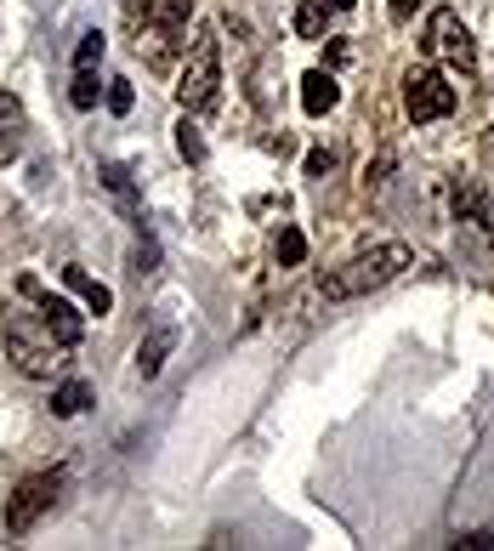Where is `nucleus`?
I'll list each match as a JSON object with an SVG mask.
<instances>
[{
  "label": "nucleus",
  "instance_id": "nucleus-1",
  "mask_svg": "<svg viewBox=\"0 0 494 551\" xmlns=\"http://www.w3.org/2000/svg\"><path fill=\"white\" fill-rule=\"evenodd\" d=\"M409 262H415V250L409 245H375V250H364V256H353L347 267L324 273V285L318 290H324L330 302H353V296H370V290L392 285Z\"/></svg>",
  "mask_w": 494,
  "mask_h": 551
},
{
  "label": "nucleus",
  "instance_id": "nucleus-2",
  "mask_svg": "<svg viewBox=\"0 0 494 551\" xmlns=\"http://www.w3.org/2000/svg\"><path fill=\"white\" fill-rule=\"evenodd\" d=\"M216 86H222V46H216V35L205 29V35L188 46V63H182V80H177V97L182 108H211L216 103Z\"/></svg>",
  "mask_w": 494,
  "mask_h": 551
},
{
  "label": "nucleus",
  "instance_id": "nucleus-3",
  "mask_svg": "<svg viewBox=\"0 0 494 551\" xmlns=\"http://www.w3.org/2000/svg\"><path fill=\"white\" fill-rule=\"evenodd\" d=\"M57 495H63V472H35V478H23L18 489L6 495V529L29 534L40 517L57 506Z\"/></svg>",
  "mask_w": 494,
  "mask_h": 551
},
{
  "label": "nucleus",
  "instance_id": "nucleus-4",
  "mask_svg": "<svg viewBox=\"0 0 494 551\" xmlns=\"http://www.w3.org/2000/svg\"><path fill=\"white\" fill-rule=\"evenodd\" d=\"M404 108H409V120H415V125L455 114V86H449V74H443V69H409Z\"/></svg>",
  "mask_w": 494,
  "mask_h": 551
},
{
  "label": "nucleus",
  "instance_id": "nucleus-5",
  "mask_svg": "<svg viewBox=\"0 0 494 551\" xmlns=\"http://www.w3.org/2000/svg\"><path fill=\"white\" fill-rule=\"evenodd\" d=\"M426 52L432 57H443L449 69H460V74H472L477 69V40H472V29L443 6V12H432V23H426Z\"/></svg>",
  "mask_w": 494,
  "mask_h": 551
},
{
  "label": "nucleus",
  "instance_id": "nucleus-6",
  "mask_svg": "<svg viewBox=\"0 0 494 551\" xmlns=\"http://www.w3.org/2000/svg\"><path fill=\"white\" fill-rule=\"evenodd\" d=\"M18 290L40 302V319H46V330H52L57 347H80V341H86V319H80L63 296H46V290H40V279H29V273L18 279Z\"/></svg>",
  "mask_w": 494,
  "mask_h": 551
},
{
  "label": "nucleus",
  "instance_id": "nucleus-7",
  "mask_svg": "<svg viewBox=\"0 0 494 551\" xmlns=\"http://www.w3.org/2000/svg\"><path fill=\"white\" fill-rule=\"evenodd\" d=\"M6 353L18 358V370L23 375H52V347H40L35 336H29V330H23V324H6Z\"/></svg>",
  "mask_w": 494,
  "mask_h": 551
},
{
  "label": "nucleus",
  "instance_id": "nucleus-8",
  "mask_svg": "<svg viewBox=\"0 0 494 551\" xmlns=\"http://www.w3.org/2000/svg\"><path fill=\"white\" fill-rule=\"evenodd\" d=\"M23 131H29L23 97L18 91H0V160H18L23 154Z\"/></svg>",
  "mask_w": 494,
  "mask_h": 551
},
{
  "label": "nucleus",
  "instance_id": "nucleus-9",
  "mask_svg": "<svg viewBox=\"0 0 494 551\" xmlns=\"http://www.w3.org/2000/svg\"><path fill=\"white\" fill-rule=\"evenodd\" d=\"M336 103H341V86H336V74L330 69L301 74V108H307V114H330Z\"/></svg>",
  "mask_w": 494,
  "mask_h": 551
},
{
  "label": "nucleus",
  "instance_id": "nucleus-10",
  "mask_svg": "<svg viewBox=\"0 0 494 551\" xmlns=\"http://www.w3.org/2000/svg\"><path fill=\"white\" fill-rule=\"evenodd\" d=\"M63 285H69L74 296H80V302H86L91 313H97V319H103V313H114V290H108V285H97V279H91L86 267H63Z\"/></svg>",
  "mask_w": 494,
  "mask_h": 551
},
{
  "label": "nucleus",
  "instance_id": "nucleus-11",
  "mask_svg": "<svg viewBox=\"0 0 494 551\" xmlns=\"http://www.w3.org/2000/svg\"><path fill=\"white\" fill-rule=\"evenodd\" d=\"M171 347H177V330H171V324H159L154 336L142 341V347H137V375H142V381H148V375H159V364H165V353H171Z\"/></svg>",
  "mask_w": 494,
  "mask_h": 551
},
{
  "label": "nucleus",
  "instance_id": "nucleus-12",
  "mask_svg": "<svg viewBox=\"0 0 494 551\" xmlns=\"http://www.w3.org/2000/svg\"><path fill=\"white\" fill-rule=\"evenodd\" d=\"M86 409H91L86 381H63V387L52 392V415H63V421H69V415H86Z\"/></svg>",
  "mask_w": 494,
  "mask_h": 551
},
{
  "label": "nucleus",
  "instance_id": "nucleus-13",
  "mask_svg": "<svg viewBox=\"0 0 494 551\" xmlns=\"http://www.w3.org/2000/svg\"><path fill=\"white\" fill-rule=\"evenodd\" d=\"M273 256H279L284 267H301V262H307V233H301V228H279V239H273Z\"/></svg>",
  "mask_w": 494,
  "mask_h": 551
},
{
  "label": "nucleus",
  "instance_id": "nucleus-14",
  "mask_svg": "<svg viewBox=\"0 0 494 551\" xmlns=\"http://www.w3.org/2000/svg\"><path fill=\"white\" fill-rule=\"evenodd\" d=\"M97 97H103L97 74H91V69H80V74H74V86H69V103H74V108H97Z\"/></svg>",
  "mask_w": 494,
  "mask_h": 551
},
{
  "label": "nucleus",
  "instance_id": "nucleus-15",
  "mask_svg": "<svg viewBox=\"0 0 494 551\" xmlns=\"http://www.w3.org/2000/svg\"><path fill=\"white\" fill-rule=\"evenodd\" d=\"M103 52H108V40L91 29V35H80V46H74V69H97L103 63Z\"/></svg>",
  "mask_w": 494,
  "mask_h": 551
},
{
  "label": "nucleus",
  "instance_id": "nucleus-16",
  "mask_svg": "<svg viewBox=\"0 0 494 551\" xmlns=\"http://www.w3.org/2000/svg\"><path fill=\"white\" fill-rule=\"evenodd\" d=\"M296 35H301V40H318V35H324V0H307V6L296 12Z\"/></svg>",
  "mask_w": 494,
  "mask_h": 551
},
{
  "label": "nucleus",
  "instance_id": "nucleus-17",
  "mask_svg": "<svg viewBox=\"0 0 494 551\" xmlns=\"http://www.w3.org/2000/svg\"><path fill=\"white\" fill-rule=\"evenodd\" d=\"M103 103H108V114H131V103H137V91H131V80H108Z\"/></svg>",
  "mask_w": 494,
  "mask_h": 551
},
{
  "label": "nucleus",
  "instance_id": "nucleus-18",
  "mask_svg": "<svg viewBox=\"0 0 494 551\" xmlns=\"http://www.w3.org/2000/svg\"><path fill=\"white\" fill-rule=\"evenodd\" d=\"M103 182H108V194H114V199L137 205V194H131V171H125V165H103Z\"/></svg>",
  "mask_w": 494,
  "mask_h": 551
},
{
  "label": "nucleus",
  "instance_id": "nucleus-19",
  "mask_svg": "<svg viewBox=\"0 0 494 551\" xmlns=\"http://www.w3.org/2000/svg\"><path fill=\"white\" fill-rule=\"evenodd\" d=\"M154 267H159V245H154V239H142V245L131 250V273H137V279H148Z\"/></svg>",
  "mask_w": 494,
  "mask_h": 551
},
{
  "label": "nucleus",
  "instance_id": "nucleus-20",
  "mask_svg": "<svg viewBox=\"0 0 494 551\" xmlns=\"http://www.w3.org/2000/svg\"><path fill=\"white\" fill-rule=\"evenodd\" d=\"M177 148H182V160H205V143H199V131H194V125H188V120H182L177 125Z\"/></svg>",
  "mask_w": 494,
  "mask_h": 551
},
{
  "label": "nucleus",
  "instance_id": "nucleus-21",
  "mask_svg": "<svg viewBox=\"0 0 494 551\" xmlns=\"http://www.w3.org/2000/svg\"><path fill=\"white\" fill-rule=\"evenodd\" d=\"M336 171V148H313L307 154V177H330Z\"/></svg>",
  "mask_w": 494,
  "mask_h": 551
},
{
  "label": "nucleus",
  "instance_id": "nucleus-22",
  "mask_svg": "<svg viewBox=\"0 0 494 551\" xmlns=\"http://www.w3.org/2000/svg\"><path fill=\"white\" fill-rule=\"evenodd\" d=\"M455 551H494V534L489 529H477V534H460Z\"/></svg>",
  "mask_w": 494,
  "mask_h": 551
},
{
  "label": "nucleus",
  "instance_id": "nucleus-23",
  "mask_svg": "<svg viewBox=\"0 0 494 551\" xmlns=\"http://www.w3.org/2000/svg\"><path fill=\"white\" fill-rule=\"evenodd\" d=\"M392 6V18H409V12H415V0H387Z\"/></svg>",
  "mask_w": 494,
  "mask_h": 551
},
{
  "label": "nucleus",
  "instance_id": "nucleus-24",
  "mask_svg": "<svg viewBox=\"0 0 494 551\" xmlns=\"http://www.w3.org/2000/svg\"><path fill=\"white\" fill-rule=\"evenodd\" d=\"M358 0H330V12H353Z\"/></svg>",
  "mask_w": 494,
  "mask_h": 551
}]
</instances>
